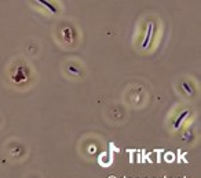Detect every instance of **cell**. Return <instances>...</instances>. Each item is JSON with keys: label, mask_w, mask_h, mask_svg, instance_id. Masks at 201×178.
Listing matches in <instances>:
<instances>
[{"label": "cell", "mask_w": 201, "mask_h": 178, "mask_svg": "<svg viewBox=\"0 0 201 178\" xmlns=\"http://www.w3.org/2000/svg\"><path fill=\"white\" fill-rule=\"evenodd\" d=\"M152 33H153V24H149L148 25V33H146V37H145V40H143V48L148 47L149 40H150V37H152Z\"/></svg>", "instance_id": "cell-1"}, {"label": "cell", "mask_w": 201, "mask_h": 178, "mask_svg": "<svg viewBox=\"0 0 201 178\" xmlns=\"http://www.w3.org/2000/svg\"><path fill=\"white\" fill-rule=\"evenodd\" d=\"M37 2H39V3H41V4H43V5H46V7H47V8H48V10L51 11V13H54V14H55V13H58V10H56V7H55V5H52V4H51V3L47 2V0H37Z\"/></svg>", "instance_id": "cell-2"}]
</instances>
